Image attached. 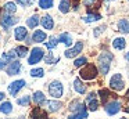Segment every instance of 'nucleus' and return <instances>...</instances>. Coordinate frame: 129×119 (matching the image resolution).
<instances>
[{
    "label": "nucleus",
    "mask_w": 129,
    "mask_h": 119,
    "mask_svg": "<svg viewBox=\"0 0 129 119\" xmlns=\"http://www.w3.org/2000/svg\"><path fill=\"white\" fill-rule=\"evenodd\" d=\"M114 60V55L110 51H103L99 55V69H100L101 75H107L111 66V61Z\"/></svg>",
    "instance_id": "f257e3e1"
},
{
    "label": "nucleus",
    "mask_w": 129,
    "mask_h": 119,
    "mask_svg": "<svg viewBox=\"0 0 129 119\" xmlns=\"http://www.w3.org/2000/svg\"><path fill=\"white\" fill-rule=\"evenodd\" d=\"M86 104H87V109L89 111H97L99 101H97V96H96V93H89L87 94Z\"/></svg>",
    "instance_id": "9d476101"
},
{
    "label": "nucleus",
    "mask_w": 129,
    "mask_h": 119,
    "mask_svg": "<svg viewBox=\"0 0 129 119\" xmlns=\"http://www.w3.org/2000/svg\"><path fill=\"white\" fill-rule=\"evenodd\" d=\"M96 0H83V4L86 6V7H90L92 4H94Z\"/></svg>",
    "instance_id": "58836bf2"
},
{
    "label": "nucleus",
    "mask_w": 129,
    "mask_h": 119,
    "mask_svg": "<svg viewBox=\"0 0 129 119\" xmlns=\"http://www.w3.org/2000/svg\"><path fill=\"white\" fill-rule=\"evenodd\" d=\"M29 75H31L32 77H43L45 71H43V68H34L31 72H29Z\"/></svg>",
    "instance_id": "7c9ffc66"
},
{
    "label": "nucleus",
    "mask_w": 129,
    "mask_h": 119,
    "mask_svg": "<svg viewBox=\"0 0 129 119\" xmlns=\"http://www.w3.org/2000/svg\"><path fill=\"white\" fill-rule=\"evenodd\" d=\"M125 98H126V100H128V102H129V90H128V91H126V94H125Z\"/></svg>",
    "instance_id": "c03bdc74"
},
{
    "label": "nucleus",
    "mask_w": 129,
    "mask_h": 119,
    "mask_svg": "<svg viewBox=\"0 0 129 119\" xmlns=\"http://www.w3.org/2000/svg\"><path fill=\"white\" fill-rule=\"evenodd\" d=\"M13 111V104L10 101H4V102H2V105H0V112L2 113H10Z\"/></svg>",
    "instance_id": "cd10ccee"
},
{
    "label": "nucleus",
    "mask_w": 129,
    "mask_h": 119,
    "mask_svg": "<svg viewBox=\"0 0 129 119\" xmlns=\"http://www.w3.org/2000/svg\"><path fill=\"white\" fill-rule=\"evenodd\" d=\"M3 10H4V13H6V14H9V15H13V14H14L15 11H17L15 3H13V2H7L6 4H4Z\"/></svg>",
    "instance_id": "393cba45"
},
{
    "label": "nucleus",
    "mask_w": 129,
    "mask_h": 119,
    "mask_svg": "<svg viewBox=\"0 0 129 119\" xmlns=\"http://www.w3.org/2000/svg\"><path fill=\"white\" fill-rule=\"evenodd\" d=\"M15 53H17L18 57L24 58V57L28 55V47H26V46H18L17 49H15Z\"/></svg>",
    "instance_id": "c756f323"
},
{
    "label": "nucleus",
    "mask_w": 129,
    "mask_h": 119,
    "mask_svg": "<svg viewBox=\"0 0 129 119\" xmlns=\"http://www.w3.org/2000/svg\"><path fill=\"white\" fill-rule=\"evenodd\" d=\"M0 13H2V8H0Z\"/></svg>",
    "instance_id": "49530a36"
},
{
    "label": "nucleus",
    "mask_w": 129,
    "mask_h": 119,
    "mask_svg": "<svg viewBox=\"0 0 129 119\" xmlns=\"http://www.w3.org/2000/svg\"><path fill=\"white\" fill-rule=\"evenodd\" d=\"M106 25H101V26H97V28H94V30H93V35L96 36V37H99V36L101 35V33L104 32V30H106Z\"/></svg>",
    "instance_id": "e433bc0d"
},
{
    "label": "nucleus",
    "mask_w": 129,
    "mask_h": 119,
    "mask_svg": "<svg viewBox=\"0 0 129 119\" xmlns=\"http://www.w3.org/2000/svg\"><path fill=\"white\" fill-rule=\"evenodd\" d=\"M4 68H6V61L0 57V71H2V69H4Z\"/></svg>",
    "instance_id": "ea45409f"
},
{
    "label": "nucleus",
    "mask_w": 129,
    "mask_h": 119,
    "mask_svg": "<svg viewBox=\"0 0 129 119\" xmlns=\"http://www.w3.org/2000/svg\"><path fill=\"white\" fill-rule=\"evenodd\" d=\"M82 49H83V42H76V43L74 44V47H71V49H68V50H65V51H64L65 58L76 57V55L82 51Z\"/></svg>",
    "instance_id": "0eeeda50"
},
{
    "label": "nucleus",
    "mask_w": 129,
    "mask_h": 119,
    "mask_svg": "<svg viewBox=\"0 0 129 119\" xmlns=\"http://www.w3.org/2000/svg\"><path fill=\"white\" fill-rule=\"evenodd\" d=\"M21 69H22V65H21L20 61H11L10 62V65L7 66V75H10V76H13V75H18L21 72Z\"/></svg>",
    "instance_id": "f8f14e48"
},
{
    "label": "nucleus",
    "mask_w": 129,
    "mask_h": 119,
    "mask_svg": "<svg viewBox=\"0 0 129 119\" xmlns=\"http://www.w3.org/2000/svg\"><path fill=\"white\" fill-rule=\"evenodd\" d=\"M29 116H31V119H47V112L43 111V108L40 107H35L31 111Z\"/></svg>",
    "instance_id": "ddd939ff"
},
{
    "label": "nucleus",
    "mask_w": 129,
    "mask_h": 119,
    "mask_svg": "<svg viewBox=\"0 0 129 119\" xmlns=\"http://www.w3.org/2000/svg\"><path fill=\"white\" fill-rule=\"evenodd\" d=\"M32 101L38 105H42V102L46 101V96L43 91H35L34 96H32Z\"/></svg>",
    "instance_id": "6ab92c4d"
},
{
    "label": "nucleus",
    "mask_w": 129,
    "mask_h": 119,
    "mask_svg": "<svg viewBox=\"0 0 129 119\" xmlns=\"http://www.w3.org/2000/svg\"><path fill=\"white\" fill-rule=\"evenodd\" d=\"M57 39H58L60 43H64L67 47H70L71 44H72V37H71V35H70V33H67V32L61 33V35H60Z\"/></svg>",
    "instance_id": "aec40b11"
},
{
    "label": "nucleus",
    "mask_w": 129,
    "mask_h": 119,
    "mask_svg": "<svg viewBox=\"0 0 129 119\" xmlns=\"http://www.w3.org/2000/svg\"><path fill=\"white\" fill-rule=\"evenodd\" d=\"M39 24H40V17L36 15V14H35V15H32V17H29V18L26 19V25H28L29 28H32V29H34V28H36Z\"/></svg>",
    "instance_id": "5701e85b"
},
{
    "label": "nucleus",
    "mask_w": 129,
    "mask_h": 119,
    "mask_svg": "<svg viewBox=\"0 0 129 119\" xmlns=\"http://www.w3.org/2000/svg\"><path fill=\"white\" fill-rule=\"evenodd\" d=\"M71 7H72L74 10H78V7H79V2H78V0H74V4L71 6Z\"/></svg>",
    "instance_id": "a19ab883"
},
{
    "label": "nucleus",
    "mask_w": 129,
    "mask_h": 119,
    "mask_svg": "<svg viewBox=\"0 0 129 119\" xmlns=\"http://www.w3.org/2000/svg\"><path fill=\"white\" fill-rule=\"evenodd\" d=\"M18 22V18L14 15H9V14H6L4 17H0V25L4 28V29H9L10 26H13V25H15Z\"/></svg>",
    "instance_id": "1a4fd4ad"
},
{
    "label": "nucleus",
    "mask_w": 129,
    "mask_h": 119,
    "mask_svg": "<svg viewBox=\"0 0 129 119\" xmlns=\"http://www.w3.org/2000/svg\"><path fill=\"white\" fill-rule=\"evenodd\" d=\"M14 36H15V40H25L28 37V29L25 26H17L14 30Z\"/></svg>",
    "instance_id": "2eb2a0df"
},
{
    "label": "nucleus",
    "mask_w": 129,
    "mask_h": 119,
    "mask_svg": "<svg viewBox=\"0 0 129 119\" xmlns=\"http://www.w3.org/2000/svg\"><path fill=\"white\" fill-rule=\"evenodd\" d=\"M26 85V82L24 79H20V80H14V82L11 83V85L9 86V93L10 96H17L18 91L21 90V89H24Z\"/></svg>",
    "instance_id": "6e6552de"
},
{
    "label": "nucleus",
    "mask_w": 129,
    "mask_h": 119,
    "mask_svg": "<svg viewBox=\"0 0 129 119\" xmlns=\"http://www.w3.org/2000/svg\"><path fill=\"white\" fill-rule=\"evenodd\" d=\"M79 75H81V79H83V80H93L97 77L99 69L96 68L94 64H85L83 68L79 72Z\"/></svg>",
    "instance_id": "f03ea898"
},
{
    "label": "nucleus",
    "mask_w": 129,
    "mask_h": 119,
    "mask_svg": "<svg viewBox=\"0 0 129 119\" xmlns=\"http://www.w3.org/2000/svg\"><path fill=\"white\" fill-rule=\"evenodd\" d=\"M43 55H45V51H43L40 47L32 49L31 54H29V58H28V64L29 65H35V64L40 62V60L43 58Z\"/></svg>",
    "instance_id": "423d86ee"
},
{
    "label": "nucleus",
    "mask_w": 129,
    "mask_h": 119,
    "mask_svg": "<svg viewBox=\"0 0 129 119\" xmlns=\"http://www.w3.org/2000/svg\"><path fill=\"white\" fill-rule=\"evenodd\" d=\"M74 89H75L76 93L79 94H85L86 93V86L83 85V82H82L79 77H76L75 80H74Z\"/></svg>",
    "instance_id": "a211bd4d"
},
{
    "label": "nucleus",
    "mask_w": 129,
    "mask_h": 119,
    "mask_svg": "<svg viewBox=\"0 0 129 119\" xmlns=\"http://www.w3.org/2000/svg\"><path fill=\"white\" fill-rule=\"evenodd\" d=\"M54 4V0H39V7L42 10H49Z\"/></svg>",
    "instance_id": "c85d7f7f"
},
{
    "label": "nucleus",
    "mask_w": 129,
    "mask_h": 119,
    "mask_svg": "<svg viewBox=\"0 0 129 119\" xmlns=\"http://www.w3.org/2000/svg\"><path fill=\"white\" fill-rule=\"evenodd\" d=\"M110 87L115 91H121L123 90L125 87V83H123V79H122V75L121 73H115L114 76L110 79Z\"/></svg>",
    "instance_id": "39448f33"
},
{
    "label": "nucleus",
    "mask_w": 129,
    "mask_h": 119,
    "mask_svg": "<svg viewBox=\"0 0 129 119\" xmlns=\"http://www.w3.org/2000/svg\"><path fill=\"white\" fill-rule=\"evenodd\" d=\"M49 94H50L53 98H60L64 94V86L61 82L58 80H53V82L49 85Z\"/></svg>",
    "instance_id": "7ed1b4c3"
},
{
    "label": "nucleus",
    "mask_w": 129,
    "mask_h": 119,
    "mask_svg": "<svg viewBox=\"0 0 129 119\" xmlns=\"http://www.w3.org/2000/svg\"><path fill=\"white\" fill-rule=\"evenodd\" d=\"M125 60H126V61H128V62H129V51H128V53H126V54H125Z\"/></svg>",
    "instance_id": "37998d69"
},
{
    "label": "nucleus",
    "mask_w": 129,
    "mask_h": 119,
    "mask_svg": "<svg viewBox=\"0 0 129 119\" xmlns=\"http://www.w3.org/2000/svg\"><path fill=\"white\" fill-rule=\"evenodd\" d=\"M126 46V40L123 37H115L114 40H112V47H114L115 50H123Z\"/></svg>",
    "instance_id": "412c9836"
},
{
    "label": "nucleus",
    "mask_w": 129,
    "mask_h": 119,
    "mask_svg": "<svg viewBox=\"0 0 129 119\" xmlns=\"http://www.w3.org/2000/svg\"><path fill=\"white\" fill-rule=\"evenodd\" d=\"M101 18V15L99 13H87L86 17H83V21L90 24V22H94V21H99Z\"/></svg>",
    "instance_id": "a878e982"
},
{
    "label": "nucleus",
    "mask_w": 129,
    "mask_h": 119,
    "mask_svg": "<svg viewBox=\"0 0 129 119\" xmlns=\"http://www.w3.org/2000/svg\"><path fill=\"white\" fill-rule=\"evenodd\" d=\"M42 105H46V107H47V111H50V112H57V111H60V108L62 107V102L56 101V100H50V101L42 102Z\"/></svg>",
    "instance_id": "4468645a"
},
{
    "label": "nucleus",
    "mask_w": 129,
    "mask_h": 119,
    "mask_svg": "<svg viewBox=\"0 0 129 119\" xmlns=\"http://www.w3.org/2000/svg\"><path fill=\"white\" fill-rule=\"evenodd\" d=\"M43 60H45L46 64H56V62H58V58H54L53 54H51V51L47 55H43Z\"/></svg>",
    "instance_id": "72a5a7b5"
},
{
    "label": "nucleus",
    "mask_w": 129,
    "mask_h": 119,
    "mask_svg": "<svg viewBox=\"0 0 129 119\" xmlns=\"http://www.w3.org/2000/svg\"><path fill=\"white\" fill-rule=\"evenodd\" d=\"M99 96H100V100H101V104H103V105L106 104V102H108L110 98H111V100L117 98V94L111 93L108 89H100V90H99Z\"/></svg>",
    "instance_id": "9b49d317"
},
{
    "label": "nucleus",
    "mask_w": 129,
    "mask_h": 119,
    "mask_svg": "<svg viewBox=\"0 0 129 119\" xmlns=\"http://www.w3.org/2000/svg\"><path fill=\"white\" fill-rule=\"evenodd\" d=\"M15 57H17V53H15V50H10V51H4V54L2 55V58H3L6 62H10V61H14Z\"/></svg>",
    "instance_id": "bb28decb"
},
{
    "label": "nucleus",
    "mask_w": 129,
    "mask_h": 119,
    "mask_svg": "<svg viewBox=\"0 0 129 119\" xmlns=\"http://www.w3.org/2000/svg\"><path fill=\"white\" fill-rule=\"evenodd\" d=\"M104 109H106V112L108 113V115H115V113H118L121 111V102L118 101L117 98L114 100H110L108 102H106L104 104Z\"/></svg>",
    "instance_id": "20e7f679"
},
{
    "label": "nucleus",
    "mask_w": 129,
    "mask_h": 119,
    "mask_svg": "<svg viewBox=\"0 0 129 119\" xmlns=\"http://www.w3.org/2000/svg\"><path fill=\"white\" fill-rule=\"evenodd\" d=\"M87 118V112H79V113H72L68 116V119H85Z\"/></svg>",
    "instance_id": "c9c22d12"
},
{
    "label": "nucleus",
    "mask_w": 129,
    "mask_h": 119,
    "mask_svg": "<svg viewBox=\"0 0 129 119\" xmlns=\"http://www.w3.org/2000/svg\"><path fill=\"white\" fill-rule=\"evenodd\" d=\"M40 24H42V26L45 28V29L51 30L54 28V19L51 18L50 15H43L42 18H40Z\"/></svg>",
    "instance_id": "dca6fc26"
},
{
    "label": "nucleus",
    "mask_w": 129,
    "mask_h": 119,
    "mask_svg": "<svg viewBox=\"0 0 129 119\" xmlns=\"http://www.w3.org/2000/svg\"><path fill=\"white\" fill-rule=\"evenodd\" d=\"M4 97H6V96H4V93H3V91H0V101H3Z\"/></svg>",
    "instance_id": "79ce46f5"
},
{
    "label": "nucleus",
    "mask_w": 129,
    "mask_h": 119,
    "mask_svg": "<svg viewBox=\"0 0 129 119\" xmlns=\"http://www.w3.org/2000/svg\"><path fill=\"white\" fill-rule=\"evenodd\" d=\"M121 119H126V118H121Z\"/></svg>",
    "instance_id": "a18cd8bd"
},
{
    "label": "nucleus",
    "mask_w": 129,
    "mask_h": 119,
    "mask_svg": "<svg viewBox=\"0 0 129 119\" xmlns=\"http://www.w3.org/2000/svg\"><path fill=\"white\" fill-rule=\"evenodd\" d=\"M29 102H31V96H24L17 100V104L21 105V107H28Z\"/></svg>",
    "instance_id": "2f4dec72"
},
{
    "label": "nucleus",
    "mask_w": 129,
    "mask_h": 119,
    "mask_svg": "<svg viewBox=\"0 0 129 119\" xmlns=\"http://www.w3.org/2000/svg\"><path fill=\"white\" fill-rule=\"evenodd\" d=\"M118 30L122 33H129V21L125 18L118 21Z\"/></svg>",
    "instance_id": "4be33fe9"
},
{
    "label": "nucleus",
    "mask_w": 129,
    "mask_h": 119,
    "mask_svg": "<svg viewBox=\"0 0 129 119\" xmlns=\"http://www.w3.org/2000/svg\"><path fill=\"white\" fill-rule=\"evenodd\" d=\"M58 43H60L58 39L53 36V37H50V40H49V42H46V47H47L49 50H53V49H56V47H57V44H58Z\"/></svg>",
    "instance_id": "473e14b6"
},
{
    "label": "nucleus",
    "mask_w": 129,
    "mask_h": 119,
    "mask_svg": "<svg viewBox=\"0 0 129 119\" xmlns=\"http://www.w3.org/2000/svg\"><path fill=\"white\" fill-rule=\"evenodd\" d=\"M15 2L18 4H21L22 7H29V6H32L35 3V0H15Z\"/></svg>",
    "instance_id": "4c0bfd02"
},
{
    "label": "nucleus",
    "mask_w": 129,
    "mask_h": 119,
    "mask_svg": "<svg viewBox=\"0 0 129 119\" xmlns=\"http://www.w3.org/2000/svg\"><path fill=\"white\" fill-rule=\"evenodd\" d=\"M58 8H60V11H61L62 14L70 13V10H71V0H61Z\"/></svg>",
    "instance_id": "b1692460"
},
{
    "label": "nucleus",
    "mask_w": 129,
    "mask_h": 119,
    "mask_svg": "<svg viewBox=\"0 0 129 119\" xmlns=\"http://www.w3.org/2000/svg\"><path fill=\"white\" fill-rule=\"evenodd\" d=\"M85 64H87V58L86 57H79L76 58L75 61H74V65L76 66V68H81V66H83Z\"/></svg>",
    "instance_id": "f704fd0d"
},
{
    "label": "nucleus",
    "mask_w": 129,
    "mask_h": 119,
    "mask_svg": "<svg viewBox=\"0 0 129 119\" xmlns=\"http://www.w3.org/2000/svg\"><path fill=\"white\" fill-rule=\"evenodd\" d=\"M47 39V35H46L43 30H35L34 35H32V42H35V43H43V42Z\"/></svg>",
    "instance_id": "f3484780"
}]
</instances>
